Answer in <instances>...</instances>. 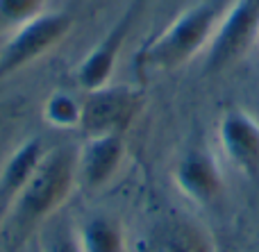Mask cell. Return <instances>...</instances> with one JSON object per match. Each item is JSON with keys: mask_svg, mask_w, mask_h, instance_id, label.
Wrapping results in <instances>:
<instances>
[{"mask_svg": "<svg viewBox=\"0 0 259 252\" xmlns=\"http://www.w3.org/2000/svg\"><path fill=\"white\" fill-rule=\"evenodd\" d=\"M77 186V150L59 145L44 155L34 175L0 221L9 252L21 250L32 232L44 227L66 205Z\"/></svg>", "mask_w": 259, "mask_h": 252, "instance_id": "6da1fadb", "label": "cell"}, {"mask_svg": "<svg viewBox=\"0 0 259 252\" xmlns=\"http://www.w3.org/2000/svg\"><path fill=\"white\" fill-rule=\"evenodd\" d=\"M232 0H198L175 16L157 39L141 50L143 66L155 71H173L205 53L223 21Z\"/></svg>", "mask_w": 259, "mask_h": 252, "instance_id": "7a4b0ae2", "label": "cell"}, {"mask_svg": "<svg viewBox=\"0 0 259 252\" xmlns=\"http://www.w3.org/2000/svg\"><path fill=\"white\" fill-rule=\"evenodd\" d=\"M73 27L68 12H44L36 18L14 27V34L0 50V80L18 73L57 48Z\"/></svg>", "mask_w": 259, "mask_h": 252, "instance_id": "3957f363", "label": "cell"}, {"mask_svg": "<svg viewBox=\"0 0 259 252\" xmlns=\"http://www.w3.org/2000/svg\"><path fill=\"white\" fill-rule=\"evenodd\" d=\"M259 41V0H232L205 50V73L228 71L239 64Z\"/></svg>", "mask_w": 259, "mask_h": 252, "instance_id": "277c9868", "label": "cell"}, {"mask_svg": "<svg viewBox=\"0 0 259 252\" xmlns=\"http://www.w3.org/2000/svg\"><path fill=\"white\" fill-rule=\"evenodd\" d=\"M143 93L127 84H105L87 91L82 100L80 132L89 136L125 134L143 109Z\"/></svg>", "mask_w": 259, "mask_h": 252, "instance_id": "5b68a950", "label": "cell"}, {"mask_svg": "<svg viewBox=\"0 0 259 252\" xmlns=\"http://www.w3.org/2000/svg\"><path fill=\"white\" fill-rule=\"evenodd\" d=\"M223 159L248 180H259V118L243 107H230L216 123Z\"/></svg>", "mask_w": 259, "mask_h": 252, "instance_id": "8992f818", "label": "cell"}, {"mask_svg": "<svg viewBox=\"0 0 259 252\" xmlns=\"http://www.w3.org/2000/svg\"><path fill=\"white\" fill-rule=\"evenodd\" d=\"M146 3L148 0H132L125 12L118 16V21L109 27L107 34L87 53V57L82 59L75 71V80L80 89L94 91L109 84V80L114 75V68L118 64V57L123 53V45H125L132 27L137 25V18L141 16Z\"/></svg>", "mask_w": 259, "mask_h": 252, "instance_id": "52a82bcc", "label": "cell"}, {"mask_svg": "<svg viewBox=\"0 0 259 252\" xmlns=\"http://www.w3.org/2000/svg\"><path fill=\"white\" fill-rule=\"evenodd\" d=\"M173 184L193 205H211L225 193V173L219 157L209 148L193 145L178 157L173 166Z\"/></svg>", "mask_w": 259, "mask_h": 252, "instance_id": "ba28073f", "label": "cell"}, {"mask_svg": "<svg viewBox=\"0 0 259 252\" xmlns=\"http://www.w3.org/2000/svg\"><path fill=\"white\" fill-rule=\"evenodd\" d=\"M125 159V134L89 136L77 148V186L87 191L105 189L121 171Z\"/></svg>", "mask_w": 259, "mask_h": 252, "instance_id": "9c48e42d", "label": "cell"}, {"mask_svg": "<svg viewBox=\"0 0 259 252\" xmlns=\"http://www.w3.org/2000/svg\"><path fill=\"white\" fill-rule=\"evenodd\" d=\"M139 252H216V248L200 223L182 214H170L148 227Z\"/></svg>", "mask_w": 259, "mask_h": 252, "instance_id": "30bf717a", "label": "cell"}, {"mask_svg": "<svg viewBox=\"0 0 259 252\" xmlns=\"http://www.w3.org/2000/svg\"><path fill=\"white\" fill-rule=\"evenodd\" d=\"M46 153L48 148H46L44 139L30 136L5 159L3 168H0V221L12 207V203L18 198V193L25 189L30 177L34 175Z\"/></svg>", "mask_w": 259, "mask_h": 252, "instance_id": "8fae6325", "label": "cell"}, {"mask_svg": "<svg viewBox=\"0 0 259 252\" xmlns=\"http://www.w3.org/2000/svg\"><path fill=\"white\" fill-rule=\"evenodd\" d=\"M82 252H125V227L116 216L96 214L77 225Z\"/></svg>", "mask_w": 259, "mask_h": 252, "instance_id": "7c38bea8", "label": "cell"}, {"mask_svg": "<svg viewBox=\"0 0 259 252\" xmlns=\"http://www.w3.org/2000/svg\"><path fill=\"white\" fill-rule=\"evenodd\" d=\"M82 103L66 91H57L44 103V121L55 130H80Z\"/></svg>", "mask_w": 259, "mask_h": 252, "instance_id": "4fadbf2b", "label": "cell"}, {"mask_svg": "<svg viewBox=\"0 0 259 252\" xmlns=\"http://www.w3.org/2000/svg\"><path fill=\"white\" fill-rule=\"evenodd\" d=\"M41 252H82L77 225L68 221H55L50 218L44 225L41 236Z\"/></svg>", "mask_w": 259, "mask_h": 252, "instance_id": "5bb4252c", "label": "cell"}, {"mask_svg": "<svg viewBox=\"0 0 259 252\" xmlns=\"http://www.w3.org/2000/svg\"><path fill=\"white\" fill-rule=\"evenodd\" d=\"M46 12V0H0V25L18 27Z\"/></svg>", "mask_w": 259, "mask_h": 252, "instance_id": "9a60e30c", "label": "cell"}]
</instances>
